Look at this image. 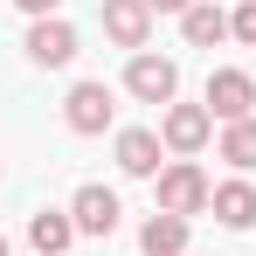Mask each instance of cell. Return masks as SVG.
<instances>
[{
    "label": "cell",
    "mask_w": 256,
    "mask_h": 256,
    "mask_svg": "<svg viewBox=\"0 0 256 256\" xmlns=\"http://www.w3.org/2000/svg\"><path fill=\"white\" fill-rule=\"evenodd\" d=\"M222 160H228V166H242V173L256 166V118H242V125L222 132Z\"/></svg>",
    "instance_id": "5bb4252c"
},
{
    "label": "cell",
    "mask_w": 256,
    "mask_h": 256,
    "mask_svg": "<svg viewBox=\"0 0 256 256\" xmlns=\"http://www.w3.org/2000/svg\"><path fill=\"white\" fill-rule=\"evenodd\" d=\"M70 222H76V236H111V228H118V194H111V187H76Z\"/></svg>",
    "instance_id": "52a82bcc"
},
{
    "label": "cell",
    "mask_w": 256,
    "mask_h": 256,
    "mask_svg": "<svg viewBox=\"0 0 256 256\" xmlns=\"http://www.w3.org/2000/svg\"><path fill=\"white\" fill-rule=\"evenodd\" d=\"M138 250L146 256H187V214H152L138 228Z\"/></svg>",
    "instance_id": "8fae6325"
},
{
    "label": "cell",
    "mask_w": 256,
    "mask_h": 256,
    "mask_svg": "<svg viewBox=\"0 0 256 256\" xmlns=\"http://www.w3.org/2000/svg\"><path fill=\"white\" fill-rule=\"evenodd\" d=\"M28 242H35L42 256H62L70 242H76V222L56 214V208H42V214H28Z\"/></svg>",
    "instance_id": "4fadbf2b"
},
{
    "label": "cell",
    "mask_w": 256,
    "mask_h": 256,
    "mask_svg": "<svg viewBox=\"0 0 256 256\" xmlns=\"http://www.w3.org/2000/svg\"><path fill=\"white\" fill-rule=\"evenodd\" d=\"M125 90L138 97V104H173L180 70H173L166 56H132V62H125Z\"/></svg>",
    "instance_id": "3957f363"
},
{
    "label": "cell",
    "mask_w": 256,
    "mask_h": 256,
    "mask_svg": "<svg viewBox=\"0 0 256 256\" xmlns=\"http://www.w3.org/2000/svg\"><path fill=\"white\" fill-rule=\"evenodd\" d=\"M111 111H118V104H111V84H76L62 97V118H70V132H84V138L111 125Z\"/></svg>",
    "instance_id": "277c9868"
},
{
    "label": "cell",
    "mask_w": 256,
    "mask_h": 256,
    "mask_svg": "<svg viewBox=\"0 0 256 256\" xmlns=\"http://www.w3.org/2000/svg\"><path fill=\"white\" fill-rule=\"evenodd\" d=\"M118 166L132 180H152L160 173V132H118Z\"/></svg>",
    "instance_id": "9c48e42d"
},
{
    "label": "cell",
    "mask_w": 256,
    "mask_h": 256,
    "mask_svg": "<svg viewBox=\"0 0 256 256\" xmlns=\"http://www.w3.org/2000/svg\"><path fill=\"white\" fill-rule=\"evenodd\" d=\"M250 104H256V76H242V70H214V76H208V118L242 125Z\"/></svg>",
    "instance_id": "7a4b0ae2"
},
{
    "label": "cell",
    "mask_w": 256,
    "mask_h": 256,
    "mask_svg": "<svg viewBox=\"0 0 256 256\" xmlns=\"http://www.w3.org/2000/svg\"><path fill=\"white\" fill-rule=\"evenodd\" d=\"M180 35H187V42H194V48H214V42H222V35H228V14H222L214 0H194V7L180 14Z\"/></svg>",
    "instance_id": "7c38bea8"
},
{
    "label": "cell",
    "mask_w": 256,
    "mask_h": 256,
    "mask_svg": "<svg viewBox=\"0 0 256 256\" xmlns=\"http://www.w3.org/2000/svg\"><path fill=\"white\" fill-rule=\"evenodd\" d=\"M214 201L208 173L194 166V160H173V166H160V214H201Z\"/></svg>",
    "instance_id": "6da1fadb"
},
{
    "label": "cell",
    "mask_w": 256,
    "mask_h": 256,
    "mask_svg": "<svg viewBox=\"0 0 256 256\" xmlns=\"http://www.w3.org/2000/svg\"><path fill=\"white\" fill-rule=\"evenodd\" d=\"M28 56H35L42 70H62V62L76 56V28H70V21H56V14L35 21V28H28Z\"/></svg>",
    "instance_id": "ba28073f"
},
{
    "label": "cell",
    "mask_w": 256,
    "mask_h": 256,
    "mask_svg": "<svg viewBox=\"0 0 256 256\" xmlns=\"http://www.w3.org/2000/svg\"><path fill=\"white\" fill-rule=\"evenodd\" d=\"M208 132H214L208 104H173V111H166V132H160V138H166V146L180 152V160H194V152L208 146Z\"/></svg>",
    "instance_id": "8992f818"
},
{
    "label": "cell",
    "mask_w": 256,
    "mask_h": 256,
    "mask_svg": "<svg viewBox=\"0 0 256 256\" xmlns=\"http://www.w3.org/2000/svg\"><path fill=\"white\" fill-rule=\"evenodd\" d=\"M104 35L118 48H138L146 56V35H152V7L146 0H104Z\"/></svg>",
    "instance_id": "5b68a950"
},
{
    "label": "cell",
    "mask_w": 256,
    "mask_h": 256,
    "mask_svg": "<svg viewBox=\"0 0 256 256\" xmlns=\"http://www.w3.org/2000/svg\"><path fill=\"white\" fill-rule=\"evenodd\" d=\"M214 222H222V228H250L256 222V187L250 180H228V187H214Z\"/></svg>",
    "instance_id": "30bf717a"
},
{
    "label": "cell",
    "mask_w": 256,
    "mask_h": 256,
    "mask_svg": "<svg viewBox=\"0 0 256 256\" xmlns=\"http://www.w3.org/2000/svg\"><path fill=\"white\" fill-rule=\"evenodd\" d=\"M228 35L256 48V0H250V7H236V14H228Z\"/></svg>",
    "instance_id": "9a60e30c"
},
{
    "label": "cell",
    "mask_w": 256,
    "mask_h": 256,
    "mask_svg": "<svg viewBox=\"0 0 256 256\" xmlns=\"http://www.w3.org/2000/svg\"><path fill=\"white\" fill-rule=\"evenodd\" d=\"M0 256H7V236H0Z\"/></svg>",
    "instance_id": "ac0fdd59"
},
{
    "label": "cell",
    "mask_w": 256,
    "mask_h": 256,
    "mask_svg": "<svg viewBox=\"0 0 256 256\" xmlns=\"http://www.w3.org/2000/svg\"><path fill=\"white\" fill-rule=\"evenodd\" d=\"M146 7H152V14H187L194 0H146Z\"/></svg>",
    "instance_id": "2e32d148"
},
{
    "label": "cell",
    "mask_w": 256,
    "mask_h": 256,
    "mask_svg": "<svg viewBox=\"0 0 256 256\" xmlns=\"http://www.w3.org/2000/svg\"><path fill=\"white\" fill-rule=\"evenodd\" d=\"M21 7H28V14H35V21H48V14H56V7H62V0H21Z\"/></svg>",
    "instance_id": "e0dca14e"
}]
</instances>
